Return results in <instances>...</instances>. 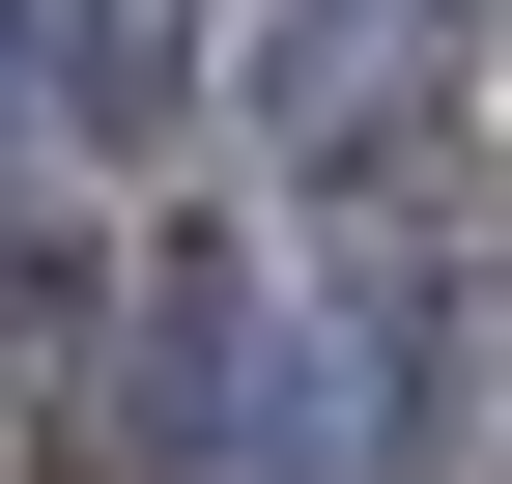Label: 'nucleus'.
I'll use <instances>...</instances> for the list:
<instances>
[{
    "instance_id": "f257e3e1",
    "label": "nucleus",
    "mask_w": 512,
    "mask_h": 484,
    "mask_svg": "<svg viewBox=\"0 0 512 484\" xmlns=\"http://www.w3.org/2000/svg\"><path fill=\"white\" fill-rule=\"evenodd\" d=\"M256 399H285V314L228 257H143L86 314V371H57V456L86 484H256Z\"/></svg>"
},
{
    "instance_id": "f03ea898",
    "label": "nucleus",
    "mask_w": 512,
    "mask_h": 484,
    "mask_svg": "<svg viewBox=\"0 0 512 484\" xmlns=\"http://www.w3.org/2000/svg\"><path fill=\"white\" fill-rule=\"evenodd\" d=\"M86 314H114L86 200H57V171H0V399H57V371H86Z\"/></svg>"
},
{
    "instance_id": "7ed1b4c3",
    "label": "nucleus",
    "mask_w": 512,
    "mask_h": 484,
    "mask_svg": "<svg viewBox=\"0 0 512 484\" xmlns=\"http://www.w3.org/2000/svg\"><path fill=\"white\" fill-rule=\"evenodd\" d=\"M427 29H484V0H427Z\"/></svg>"
}]
</instances>
